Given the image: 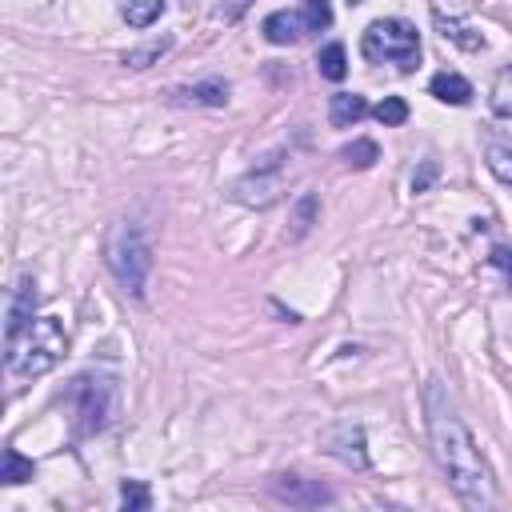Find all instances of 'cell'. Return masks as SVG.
<instances>
[{"mask_svg": "<svg viewBox=\"0 0 512 512\" xmlns=\"http://www.w3.org/2000/svg\"><path fill=\"white\" fill-rule=\"evenodd\" d=\"M120 16L128 20V28H152L164 16V0H124Z\"/></svg>", "mask_w": 512, "mask_h": 512, "instance_id": "5bb4252c", "label": "cell"}, {"mask_svg": "<svg viewBox=\"0 0 512 512\" xmlns=\"http://www.w3.org/2000/svg\"><path fill=\"white\" fill-rule=\"evenodd\" d=\"M64 352H68L64 324L56 316H36L24 332L4 340V368H8L12 380H32V376L52 372Z\"/></svg>", "mask_w": 512, "mask_h": 512, "instance_id": "7a4b0ae2", "label": "cell"}, {"mask_svg": "<svg viewBox=\"0 0 512 512\" xmlns=\"http://www.w3.org/2000/svg\"><path fill=\"white\" fill-rule=\"evenodd\" d=\"M360 52H364L368 64H396L400 72H412L420 64V36L408 20L384 16V20H372L364 28Z\"/></svg>", "mask_w": 512, "mask_h": 512, "instance_id": "277c9868", "label": "cell"}, {"mask_svg": "<svg viewBox=\"0 0 512 512\" xmlns=\"http://www.w3.org/2000/svg\"><path fill=\"white\" fill-rule=\"evenodd\" d=\"M148 504H152V492H148L144 480H124V484H120V508H128V512H144Z\"/></svg>", "mask_w": 512, "mask_h": 512, "instance_id": "cb8c5ba5", "label": "cell"}, {"mask_svg": "<svg viewBox=\"0 0 512 512\" xmlns=\"http://www.w3.org/2000/svg\"><path fill=\"white\" fill-rule=\"evenodd\" d=\"M168 48H172V36H160V40H148L144 48H128L120 60H124L128 68H148V64H152V60H160Z\"/></svg>", "mask_w": 512, "mask_h": 512, "instance_id": "ffe728a7", "label": "cell"}, {"mask_svg": "<svg viewBox=\"0 0 512 512\" xmlns=\"http://www.w3.org/2000/svg\"><path fill=\"white\" fill-rule=\"evenodd\" d=\"M32 472H36V464L32 460H24L16 448H4V464H0V484H24V480H32Z\"/></svg>", "mask_w": 512, "mask_h": 512, "instance_id": "ac0fdd59", "label": "cell"}, {"mask_svg": "<svg viewBox=\"0 0 512 512\" xmlns=\"http://www.w3.org/2000/svg\"><path fill=\"white\" fill-rule=\"evenodd\" d=\"M316 216H320V196L316 192H304L300 200H296V216H292V240H300V236H308V228L316 224Z\"/></svg>", "mask_w": 512, "mask_h": 512, "instance_id": "44dd1931", "label": "cell"}, {"mask_svg": "<svg viewBox=\"0 0 512 512\" xmlns=\"http://www.w3.org/2000/svg\"><path fill=\"white\" fill-rule=\"evenodd\" d=\"M180 104H204V108H224L228 104V80L220 76H208L200 84H188V88H176L172 92Z\"/></svg>", "mask_w": 512, "mask_h": 512, "instance_id": "8fae6325", "label": "cell"}, {"mask_svg": "<svg viewBox=\"0 0 512 512\" xmlns=\"http://www.w3.org/2000/svg\"><path fill=\"white\" fill-rule=\"evenodd\" d=\"M268 492L280 500V504H292V508H320V504H332V488H324L320 480H308V476H296V472H280L268 480Z\"/></svg>", "mask_w": 512, "mask_h": 512, "instance_id": "ba28073f", "label": "cell"}, {"mask_svg": "<svg viewBox=\"0 0 512 512\" xmlns=\"http://www.w3.org/2000/svg\"><path fill=\"white\" fill-rule=\"evenodd\" d=\"M424 416H428V444H432V456L436 464L444 468L452 492L460 496V504L468 508H492L496 504V480H492V468L488 460L480 456L464 416H460V404L456 396L448 392V384L440 376H432L424 384Z\"/></svg>", "mask_w": 512, "mask_h": 512, "instance_id": "6da1fadb", "label": "cell"}, {"mask_svg": "<svg viewBox=\"0 0 512 512\" xmlns=\"http://www.w3.org/2000/svg\"><path fill=\"white\" fill-rule=\"evenodd\" d=\"M368 116V100L360 96V92H336L332 100H328V120L336 124V128H352V124H360Z\"/></svg>", "mask_w": 512, "mask_h": 512, "instance_id": "7c38bea8", "label": "cell"}, {"mask_svg": "<svg viewBox=\"0 0 512 512\" xmlns=\"http://www.w3.org/2000/svg\"><path fill=\"white\" fill-rule=\"evenodd\" d=\"M484 164H488V172L504 184V188H512V144H488L484 148Z\"/></svg>", "mask_w": 512, "mask_h": 512, "instance_id": "e0dca14e", "label": "cell"}, {"mask_svg": "<svg viewBox=\"0 0 512 512\" xmlns=\"http://www.w3.org/2000/svg\"><path fill=\"white\" fill-rule=\"evenodd\" d=\"M340 160H344L348 168H372V164L380 160V148H376L372 140H352V144L340 148Z\"/></svg>", "mask_w": 512, "mask_h": 512, "instance_id": "7402d4cb", "label": "cell"}, {"mask_svg": "<svg viewBox=\"0 0 512 512\" xmlns=\"http://www.w3.org/2000/svg\"><path fill=\"white\" fill-rule=\"evenodd\" d=\"M436 28H440L444 40H452V44H460V48H468V52L484 48V36H480V32H472V28L460 24V20H448L444 12H436Z\"/></svg>", "mask_w": 512, "mask_h": 512, "instance_id": "2e32d148", "label": "cell"}, {"mask_svg": "<svg viewBox=\"0 0 512 512\" xmlns=\"http://www.w3.org/2000/svg\"><path fill=\"white\" fill-rule=\"evenodd\" d=\"M280 192H284V184H280V164L276 160L252 168L248 176H240L232 184V200L244 204V208H272L280 200Z\"/></svg>", "mask_w": 512, "mask_h": 512, "instance_id": "8992f818", "label": "cell"}, {"mask_svg": "<svg viewBox=\"0 0 512 512\" xmlns=\"http://www.w3.org/2000/svg\"><path fill=\"white\" fill-rule=\"evenodd\" d=\"M492 264L512 276V248H492Z\"/></svg>", "mask_w": 512, "mask_h": 512, "instance_id": "4316f807", "label": "cell"}, {"mask_svg": "<svg viewBox=\"0 0 512 512\" xmlns=\"http://www.w3.org/2000/svg\"><path fill=\"white\" fill-rule=\"evenodd\" d=\"M320 448H324L328 456H336L340 464L356 468V472H364V468H368L364 428H360V424H352V420H336V424H328V428L320 432Z\"/></svg>", "mask_w": 512, "mask_h": 512, "instance_id": "52a82bcc", "label": "cell"}, {"mask_svg": "<svg viewBox=\"0 0 512 512\" xmlns=\"http://www.w3.org/2000/svg\"><path fill=\"white\" fill-rule=\"evenodd\" d=\"M308 24H312V32H320V28H328L332 24V8H328V0H308Z\"/></svg>", "mask_w": 512, "mask_h": 512, "instance_id": "d4e9b609", "label": "cell"}, {"mask_svg": "<svg viewBox=\"0 0 512 512\" xmlns=\"http://www.w3.org/2000/svg\"><path fill=\"white\" fill-rule=\"evenodd\" d=\"M432 176H436V160H424V164H420V172L412 176V192H424V188L432 184Z\"/></svg>", "mask_w": 512, "mask_h": 512, "instance_id": "484cf974", "label": "cell"}, {"mask_svg": "<svg viewBox=\"0 0 512 512\" xmlns=\"http://www.w3.org/2000/svg\"><path fill=\"white\" fill-rule=\"evenodd\" d=\"M428 92H432L440 104H468V100H472V84H468L460 72H448V68L428 80Z\"/></svg>", "mask_w": 512, "mask_h": 512, "instance_id": "4fadbf2b", "label": "cell"}, {"mask_svg": "<svg viewBox=\"0 0 512 512\" xmlns=\"http://www.w3.org/2000/svg\"><path fill=\"white\" fill-rule=\"evenodd\" d=\"M36 300H40L36 280H32V276H20V280L12 284V296H8V324H4V340H12L16 332H24V328L36 320Z\"/></svg>", "mask_w": 512, "mask_h": 512, "instance_id": "9c48e42d", "label": "cell"}, {"mask_svg": "<svg viewBox=\"0 0 512 512\" xmlns=\"http://www.w3.org/2000/svg\"><path fill=\"white\" fill-rule=\"evenodd\" d=\"M104 264L132 300H144V288H148V276H152V240H148V232L132 220H116L104 236Z\"/></svg>", "mask_w": 512, "mask_h": 512, "instance_id": "3957f363", "label": "cell"}, {"mask_svg": "<svg viewBox=\"0 0 512 512\" xmlns=\"http://www.w3.org/2000/svg\"><path fill=\"white\" fill-rule=\"evenodd\" d=\"M316 64H320V76H324V80H344V76H348V56H344V44H336V40H332V44H324Z\"/></svg>", "mask_w": 512, "mask_h": 512, "instance_id": "d6986e66", "label": "cell"}, {"mask_svg": "<svg viewBox=\"0 0 512 512\" xmlns=\"http://www.w3.org/2000/svg\"><path fill=\"white\" fill-rule=\"evenodd\" d=\"M260 32H264L268 44H296L300 36L312 32V24H308V12H300V8H280V12H268V16H264Z\"/></svg>", "mask_w": 512, "mask_h": 512, "instance_id": "30bf717a", "label": "cell"}, {"mask_svg": "<svg viewBox=\"0 0 512 512\" xmlns=\"http://www.w3.org/2000/svg\"><path fill=\"white\" fill-rule=\"evenodd\" d=\"M488 104H492V116L500 120H512V64H504L492 80V92H488Z\"/></svg>", "mask_w": 512, "mask_h": 512, "instance_id": "9a60e30c", "label": "cell"}, {"mask_svg": "<svg viewBox=\"0 0 512 512\" xmlns=\"http://www.w3.org/2000/svg\"><path fill=\"white\" fill-rule=\"evenodd\" d=\"M348 4H360V0H348Z\"/></svg>", "mask_w": 512, "mask_h": 512, "instance_id": "83f0119b", "label": "cell"}, {"mask_svg": "<svg viewBox=\"0 0 512 512\" xmlns=\"http://www.w3.org/2000/svg\"><path fill=\"white\" fill-rule=\"evenodd\" d=\"M372 116H376L384 128H400V124L408 120V104H404V96H384V100L372 108Z\"/></svg>", "mask_w": 512, "mask_h": 512, "instance_id": "603a6c76", "label": "cell"}, {"mask_svg": "<svg viewBox=\"0 0 512 512\" xmlns=\"http://www.w3.org/2000/svg\"><path fill=\"white\" fill-rule=\"evenodd\" d=\"M68 404L76 412V432L92 436V432L108 428V420L116 412V380L112 376H76L68 388Z\"/></svg>", "mask_w": 512, "mask_h": 512, "instance_id": "5b68a950", "label": "cell"}]
</instances>
